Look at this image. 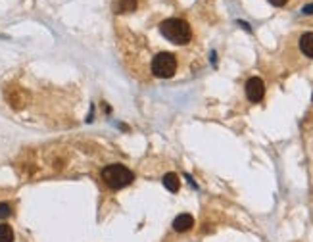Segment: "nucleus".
Masks as SVG:
<instances>
[{"label":"nucleus","mask_w":313,"mask_h":242,"mask_svg":"<svg viewBox=\"0 0 313 242\" xmlns=\"http://www.w3.org/2000/svg\"><path fill=\"white\" fill-rule=\"evenodd\" d=\"M159 31L161 35L175 43V45H187L190 43L192 39V29L190 25L185 21V19H179V17H171V19H165L161 25H159Z\"/></svg>","instance_id":"f257e3e1"},{"label":"nucleus","mask_w":313,"mask_h":242,"mask_svg":"<svg viewBox=\"0 0 313 242\" xmlns=\"http://www.w3.org/2000/svg\"><path fill=\"white\" fill-rule=\"evenodd\" d=\"M102 181L110 189H123L135 181V175L131 169H127L121 163H110L102 169Z\"/></svg>","instance_id":"f03ea898"},{"label":"nucleus","mask_w":313,"mask_h":242,"mask_svg":"<svg viewBox=\"0 0 313 242\" xmlns=\"http://www.w3.org/2000/svg\"><path fill=\"white\" fill-rule=\"evenodd\" d=\"M177 71V58L169 52H159L152 60V73L159 79H169Z\"/></svg>","instance_id":"7ed1b4c3"},{"label":"nucleus","mask_w":313,"mask_h":242,"mask_svg":"<svg viewBox=\"0 0 313 242\" xmlns=\"http://www.w3.org/2000/svg\"><path fill=\"white\" fill-rule=\"evenodd\" d=\"M263 95H265V85H263V81L260 77L248 79V83H246V97H248V100L250 102H260Z\"/></svg>","instance_id":"20e7f679"},{"label":"nucleus","mask_w":313,"mask_h":242,"mask_svg":"<svg viewBox=\"0 0 313 242\" xmlns=\"http://www.w3.org/2000/svg\"><path fill=\"white\" fill-rule=\"evenodd\" d=\"M192 227H194V217H192L190 213H181V215H177L175 221H173V229H175L177 233L190 231Z\"/></svg>","instance_id":"39448f33"},{"label":"nucleus","mask_w":313,"mask_h":242,"mask_svg":"<svg viewBox=\"0 0 313 242\" xmlns=\"http://www.w3.org/2000/svg\"><path fill=\"white\" fill-rule=\"evenodd\" d=\"M6 98L14 108H21V106H25L29 97L23 89H10V91H6Z\"/></svg>","instance_id":"423d86ee"},{"label":"nucleus","mask_w":313,"mask_h":242,"mask_svg":"<svg viewBox=\"0 0 313 242\" xmlns=\"http://www.w3.org/2000/svg\"><path fill=\"white\" fill-rule=\"evenodd\" d=\"M163 187H165L169 193H177V191L181 189L179 175H177V173H167V175H163Z\"/></svg>","instance_id":"0eeeda50"},{"label":"nucleus","mask_w":313,"mask_h":242,"mask_svg":"<svg viewBox=\"0 0 313 242\" xmlns=\"http://www.w3.org/2000/svg\"><path fill=\"white\" fill-rule=\"evenodd\" d=\"M300 50L308 58H313V33H304L300 37Z\"/></svg>","instance_id":"6e6552de"},{"label":"nucleus","mask_w":313,"mask_h":242,"mask_svg":"<svg viewBox=\"0 0 313 242\" xmlns=\"http://www.w3.org/2000/svg\"><path fill=\"white\" fill-rule=\"evenodd\" d=\"M135 8H137V0H117L113 4L115 14H127V12H133Z\"/></svg>","instance_id":"1a4fd4ad"},{"label":"nucleus","mask_w":313,"mask_h":242,"mask_svg":"<svg viewBox=\"0 0 313 242\" xmlns=\"http://www.w3.org/2000/svg\"><path fill=\"white\" fill-rule=\"evenodd\" d=\"M14 241V231L10 225H0V242H12Z\"/></svg>","instance_id":"9d476101"},{"label":"nucleus","mask_w":313,"mask_h":242,"mask_svg":"<svg viewBox=\"0 0 313 242\" xmlns=\"http://www.w3.org/2000/svg\"><path fill=\"white\" fill-rule=\"evenodd\" d=\"M10 206L6 204V202H0V219H6L8 215H10Z\"/></svg>","instance_id":"9b49d317"},{"label":"nucleus","mask_w":313,"mask_h":242,"mask_svg":"<svg viewBox=\"0 0 313 242\" xmlns=\"http://www.w3.org/2000/svg\"><path fill=\"white\" fill-rule=\"evenodd\" d=\"M269 2H271L273 6H277V8H281V6H284L288 0H269Z\"/></svg>","instance_id":"f8f14e48"},{"label":"nucleus","mask_w":313,"mask_h":242,"mask_svg":"<svg viewBox=\"0 0 313 242\" xmlns=\"http://www.w3.org/2000/svg\"><path fill=\"white\" fill-rule=\"evenodd\" d=\"M304 14H313V2H312V4H308V6L304 8Z\"/></svg>","instance_id":"ddd939ff"},{"label":"nucleus","mask_w":313,"mask_h":242,"mask_svg":"<svg viewBox=\"0 0 313 242\" xmlns=\"http://www.w3.org/2000/svg\"><path fill=\"white\" fill-rule=\"evenodd\" d=\"M312 100H313V97H312Z\"/></svg>","instance_id":"4468645a"}]
</instances>
